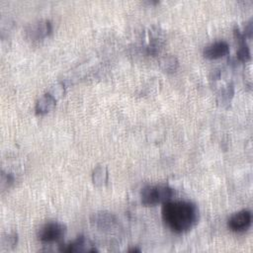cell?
<instances>
[{
  "instance_id": "4",
  "label": "cell",
  "mask_w": 253,
  "mask_h": 253,
  "mask_svg": "<svg viewBox=\"0 0 253 253\" xmlns=\"http://www.w3.org/2000/svg\"><path fill=\"white\" fill-rule=\"evenodd\" d=\"M251 224V212L247 210H242L232 214L227 221L230 230L234 232H243L249 228Z\"/></svg>"
},
{
  "instance_id": "10",
  "label": "cell",
  "mask_w": 253,
  "mask_h": 253,
  "mask_svg": "<svg viewBox=\"0 0 253 253\" xmlns=\"http://www.w3.org/2000/svg\"><path fill=\"white\" fill-rule=\"evenodd\" d=\"M92 178H93V182L95 185H97V186L104 185L107 182V178H108L107 168L102 165L97 166L93 171Z\"/></svg>"
},
{
  "instance_id": "7",
  "label": "cell",
  "mask_w": 253,
  "mask_h": 253,
  "mask_svg": "<svg viewBox=\"0 0 253 253\" xmlns=\"http://www.w3.org/2000/svg\"><path fill=\"white\" fill-rule=\"evenodd\" d=\"M91 223L100 229H110L117 223V218L112 212L99 211L91 216Z\"/></svg>"
},
{
  "instance_id": "11",
  "label": "cell",
  "mask_w": 253,
  "mask_h": 253,
  "mask_svg": "<svg viewBox=\"0 0 253 253\" xmlns=\"http://www.w3.org/2000/svg\"><path fill=\"white\" fill-rule=\"evenodd\" d=\"M177 60L173 56H167L164 57L163 60L161 61V66L163 67L164 70L166 71H174L177 66Z\"/></svg>"
},
{
  "instance_id": "12",
  "label": "cell",
  "mask_w": 253,
  "mask_h": 253,
  "mask_svg": "<svg viewBox=\"0 0 253 253\" xmlns=\"http://www.w3.org/2000/svg\"><path fill=\"white\" fill-rule=\"evenodd\" d=\"M237 57L239 60H242V61H246L250 57L249 48L244 42L240 44V46L237 50Z\"/></svg>"
},
{
  "instance_id": "6",
  "label": "cell",
  "mask_w": 253,
  "mask_h": 253,
  "mask_svg": "<svg viewBox=\"0 0 253 253\" xmlns=\"http://www.w3.org/2000/svg\"><path fill=\"white\" fill-rule=\"evenodd\" d=\"M229 51V46L224 41H216L213 42L204 48V56L210 59L219 58L223 55H226Z\"/></svg>"
},
{
  "instance_id": "1",
  "label": "cell",
  "mask_w": 253,
  "mask_h": 253,
  "mask_svg": "<svg viewBox=\"0 0 253 253\" xmlns=\"http://www.w3.org/2000/svg\"><path fill=\"white\" fill-rule=\"evenodd\" d=\"M162 218L166 226L175 233L190 230L198 220V210L189 201H167L161 209Z\"/></svg>"
},
{
  "instance_id": "13",
  "label": "cell",
  "mask_w": 253,
  "mask_h": 253,
  "mask_svg": "<svg viewBox=\"0 0 253 253\" xmlns=\"http://www.w3.org/2000/svg\"><path fill=\"white\" fill-rule=\"evenodd\" d=\"M16 243H17V234H15V233H13V234H8V239L6 240L5 238H3V240H2V245H3V247H4L5 245H8V247L14 246Z\"/></svg>"
},
{
  "instance_id": "5",
  "label": "cell",
  "mask_w": 253,
  "mask_h": 253,
  "mask_svg": "<svg viewBox=\"0 0 253 253\" xmlns=\"http://www.w3.org/2000/svg\"><path fill=\"white\" fill-rule=\"evenodd\" d=\"M63 252H95L97 251L93 243L84 236H79L68 244H63L60 248Z\"/></svg>"
},
{
  "instance_id": "9",
  "label": "cell",
  "mask_w": 253,
  "mask_h": 253,
  "mask_svg": "<svg viewBox=\"0 0 253 253\" xmlns=\"http://www.w3.org/2000/svg\"><path fill=\"white\" fill-rule=\"evenodd\" d=\"M54 106H55V98L51 94L46 93L38 100L36 105V111L38 114H45L51 111L54 108Z\"/></svg>"
},
{
  "instance_id": "2",
  "label": "cell",
  "mask_w": 253,
  "mask_h": 253,
  "mask_svg": "<svg viewBox=\"0 0 253 253\" xmlns=\"http://www.w3.org/2000/svg\"><path fill=\"white\" fill-rule=\"evenodd\" d=\"M175 192L168 186H145L140 193L141 202L145 206H154L158 203L170 201Z\"/></svg>"
},
{
  "instance_id": "8",
  "label": "cell",
  "mask_w": 253,
  "mask_h": 253,
  "mask_svg": "<svg viewBox=\"0 0 253 253\" xmlns=\"http://www.w3.org/2000/svg\"><path fill=\"white\" fill-rule=\"evenodd\" d=\"M51 32V25L49 21L43 20L39 21L38 23L32 25L31 29L29 30V34L33 39H42L46 37Z\"/></svg>"
},
{
  "instance_id": "3",
  "label": "cell",
  "mask_w": 253,
  "mask_h": 253,
  "mask_svg": "<svg viewBox=\"0 0 253 253\" xmlns=\"http://www.w3.org/2000/svg\"><path fill=\"white\" fill-rule=\"evenodd\" d=\"M66 231L65 225L57 221H47L38 230V238L42 242H54L61 239Z\"/></svg>"
}]
</instances>
